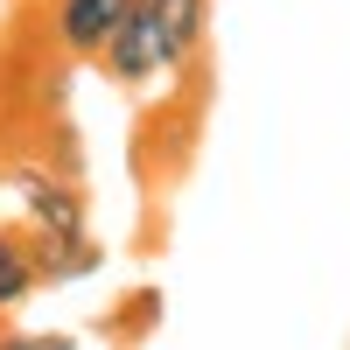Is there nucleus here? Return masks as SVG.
I'll return each mask as SVG.
<instances>
[{
    "instance_id": "1",
    "label": "nucleus",
    "mask_w": 350,
    "mask_h": 350,
    "mask_svg": "<svg viewBox=\"0 0 350 350\" xmlns=\"http://www.w3.org/2000/svg\"><path fill=\"white\" fill-rule=\"evenodd\" d=\"M133 8H140V0H49L42 21H49V36H56V49H64L70 64H98L105 36H112Z\"/></svg>"
},
{
    "instance_id": "2",
    "label": "nucleus",
    "mask_w": 350,
    "mask_h": 350,
    "mask_svg": "<svg viewBox=\"0 0 350 350\" xmlns=\"http://www.w3.org/2000/svg\"><path fill=\"white\" fill-rule=\"evenodd\" d=\"M98 64H105V77L112 84H126V92H140V84H154V77H168L161 70V36H154V14H148V0L105 36V49H98Z\"/></svg>"
},
{
    "instance_id": "3",
    "label": "nucleus",
    "mask_w": 350,
    "mask_h": 350,
    "mask_svg": "<svg viewBox=\"0 0 350 350\" xmlns=\"http://www.w3.org/2000/svg\"><path fill=\"white\" fill-rule=\"evenodd\" d=\"M154 36H161V70L183 77L203 70V42H211V0H148Z\"/></svg>"
},
{
    "instance_id": "4",
    "label": "nucleus",
    "mask_w": 350,
    "mask_h": 350,
    "mask_svg": "<svg viewBox=\"0 0 350 350\" xmlns=\"http://www.w3.org/2000/svg\"><path fill=\"white\" fill-rule=\"evenodd\" d=\"M36 231V224H28ZM105 267V252H98V239L92 231H36V280L42 287H64V280H84V273H98Z\"/></svg>"
},
{
    "instance_id": "5",
    "label": "nucleus",
    "mask_w": 350,
    "mask_h": 350,
    "mask_svg": "<svg viewBox=\"0 0 350 350\" xmlns=\"http://www.w3.org/2000/svg\"><path fill=\"white\" fill-rule=\"evenodd\" d=\"M28 224L36 231H84V189L70 183V175H49V168H36L28 175Z\"/></svg>"
},
{
    "instance_id": "6",
    "label": "nucleus",
    "mask_w": 350,
    "mask_h": 350,
    "mask_svg": "<svg viewBox=\"0 0 350 350\" xmlns=\"http://www.w3.org/2000/svg\"><path fill=\"white\" fill-rule=\"evenodd\" d=\"M36 231L28 224H0V308H21L36 295Z\"/></svg>"
},
{
    "instance_id": "7",
    "label": "nucleus",
    "mask_w": 350,
    "mask_h": 350,
    "mask_svg": "<svg viewBox=\"0 0 350 350\" xmlns=\"http://www.w3.org/2000/svg\"><path fill=\"white\" fill-rule=\"evenodd\" d=\"M0 350H77V343L49 336V329H8V323H0Z\"/></svg>"
},
{
    "instance_id": "8",
    "label": "nucleus",
    "mask_w": 350,
    "mask_h": 350,
    "mask_svg": "<svg viewBox=\"0 0 350 350\" xmlns=\"http://www.w3.org/2000/svg\"><path fill=\"white\" fill-rule=\"evenodd\" d=\"M0 323H8V308H0Z\"/></svg>"
}]
</instances>
